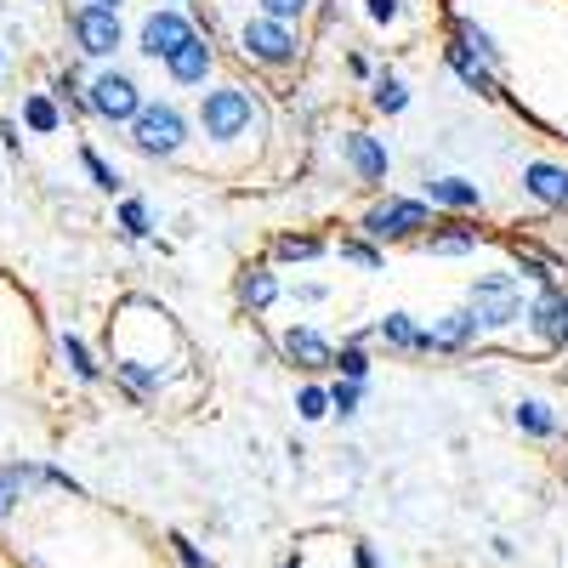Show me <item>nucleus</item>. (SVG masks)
<instances>
[{"mask_svg": "<svg viewBox=\"0 0 568 568\" xmlns=\"http://www.w3.org/2000/svg\"><path fill=\"white\" fill-rule=\"evenodd\" d=\"M23 120H29L34 131H58V109L45 103V98H29V103H23Z\"/></svg>", "mask_w": 568, "mask_h": 568, "instance_id": "obj_34", "label": "nucleus"}, {"mask_svg": "<svg viewBox=\"0 0 568 568\" xmlns=\"http://www.w3.org/2000/svg\"><path fill=\"white\" fill-rule=\"evenodd\" d=\"M69 29H74V40H80L85 58H114L120 40H125L120 12H103V7H80V12L69 18Z\"/></svg>", "mask_w": 568, "mask_h": 568, "instance_id": "obj_8", "label": "nucleus"}, {"mask_svg": "<svg viewBox=\"0 0 568 568\" xmlns=\"http://www.w3.org/2000/svg\"><path fill=\"white\" fill-rule=\"evenodd\" d=\"M63 358L74 364L80 382H98V364H91V353H85V342H80V336H63Z\"/></svg>", "mask_w": 568, "mask_h": 568, "instance_id": "obj_32", "label": "nucleus"}, {"mask_svg": "<svg viewBox=\"0 0 568 568\" xmlns=\"http://www.w3.org/2000/svg\"><path fill=\"white\" fill-rule=\"evenodd\" d=\"M426 200L444 211H484V187L471 176H433L426 182Z\"/></svg>", "mask_w": 568, "mask_h": 568, "instance_id": "obj_15", "label": "nucleus"}, {"mask_svg": "<svg viewBox=\"0 0 568 568\" xmlns=\"http://www.w3.org/2000/svg\"><path fill=\"white\" fill-rule=\"evenodd\" d=\"M529 329L546 342V347H568V291H540L535 302H529Z\"/></svg>", "mask_w": 568, "mask_h": 568, "instance_id": "obj_9", "label": "nucleus"}, {"mask_svg": "<svg viewBox=\"0 0 568 568\" xmlns=\"http://www.w3.org/2000/svg\"><path fill=\"white\" fill-rule=\"evenodd\" d=\"M80 160H85V171H91V182H98V187H103V194H120V187H125V182H120V171H109V160H103L98 149H80Z\"/></svg>", "mask_w": 568, "mask_h": 568, "instance_id": "obj_26", "label": "nucleus"}, {"mask_svg": "<svg viewBox=\"0 0 568 568\" xmlns=\"http://www.w3.org/2000/svg\"><path fill=\"white\" fill-rule=\"evenodd\" d=\"M358 404H364V387L358 382H336V387H329V409H336L342 420H353Z\"/></svg>", "mask_w": 568, "mask_h": 568, "instance_id": "obj_28", "label": "nucleus"}, {"mask_svg": "<svg viewBox=\"0 0 568 568\" xmlns=\"http://www.w3.org/2000/svg\"><path fill=\"white\" fill-rule=\"evenodd\" d=\"M455 45H466V52H471V58H484L489 69H500V45H495V34H489L484 23L455 18Z\"/></svg>", "mask_w": 568, "mask_h": 568, "instance_id": "obj_19", "label": "nucleus"}, {"mask_svg": "<svg viewBox=\"0 0 568 568\" xmlns=\"http://www.w3.org/2000/svg\"><path fill=\"white\" fill-rule=\"evenodd\" d=\"M91 114H103V120H114V125H131V120L142 114V91H136V80L120 74V69L98 74V80H91Z\"/></svg>", "mask_w": 568, "mask_h": 568, "instance_id": "obj_6", "label": "nucleus"}, {"mask_svg": "<svg viewBox=\"0 0 568 568\" xmlns=\"http://www.w3.org/2000/svg\"><path fill=\"white\" fill-rule=\"evenodd\" d=\"M466 307H471V318H478L484 336H495V329H511L517 318H529L517 273H478V278H471V291H466Z\"/></svg>", "mask_w": 568, "mask_h": 568, "instance_id": "obj_1", "label": "nucleus"}, {"mask_svg": "<svg viewBox=\"0 0 568 568\" xmlns=\"http://www.w3.org/2000/svg\"><path fill=\"white\" fill-rule=\"evenodd\" d=\"M364 12H369L375 23H398V18H404V0H364Z\"/></svg>", "mask_w": 568, "mask_h": 568, "instance_id": "obj_35", "label": "nucleus"}, {"mask_svg": "<svg viewBox=\"0 0 568 568\" xmlns=\"http://www.w3.org/2000/svg\"><path fill=\"white\" fill-rule=\"evenodd\" d=\"M420 251L426 256H471V251H478V233H471V227H433L420 240Z\"/></svg>", "mask_w": 568, "mask_h": 568, "instance_id": "obj_18", "label": "nucleus"}, {"mask_svg": "<svg viewBox=\"0 0 568 568\" xmlns=\"http://www.w3.org/2000/svg\"><path fill=\"white\" fill-rule=\"evenodd\" d=\"M273 256H278V262H318V256H324V240H313V233H278Z\"/></svg>", "mask_w": 568, "mask_h": 568, "instance_id": "obj_22", "label": "nucleus"}, {"mask_svg": "<svg viewBox=\"0 0 568 568\" xmlns=\"http://www.w3.org/2000/svg\"><path fill=\"white\" fill-rule=\"evenodd\" d=\"M240 52L251 58V63H262V69H291L296 58H302V40H296V29L291 23H278V18H251L245 29H240Z\"/></svg>", "mask_w": 568, "mask_h": 568, "instance_id": "obj_3", "label": "nucleus"}, {"mask_svg": "<svg viewBox=\"0 0 568 568\" xmlns=\"http://www.w3.org/2000/svg\"><path fill=\"white\" fill-rule=\"evenodd\" d=\"M176 546V557H182V568H211V557H200L194 546H187V540H171Z\"/></svg>", "mask_w": 568, "mask_h": 568, "instance_id": "obj_36", "label": "nucleus"}, {"mask_svg": "<svg viewBox=\"0 0 568 568\" xmlns=\"http://www.w3.org/2000/svg\"><path fill=\"white\" fill-rule=\"evenodd\" d=\"M256 109H251V91L245 85H216L205 91V103H200V125L211 142H240L251 131Z\"/></svg>", "mask_w": 568, "mask_h": 568, "instance_id": "obj_4", "label": "nucleus"}, {"mask_svg": "<svg viewBox=\"0 0 568 568\" xmlns=\"http://www.w3.org/2000/svg\"><path fill=\"white\" fill-rule=\"evenodd\" d=\"M342 262H353V267H364V273H382V267H387V256L375 251V245H364V240H342Z\"/></svg>", "mask_w": 568, "mask_h": 568, "instance_id": "obj_27", "label": "nucleus"}, {"mask_svg": "<svg viewBox=\"0 0 568 568\" xmlns=\"http://www.w3.org/2000/svg\"><path fill=\"white\" fill-rule=\"evenodd\" d=\"M336 369H342V382H358L364 387V375H369V353H364V336H353L342 353H336Z\"/></svg>", "mask_w": 568, "mask_h": 568, "instance_id": "obj_24", "label": "nucleus"}, {"mask_svg": "<svg viewBox=\"0 0 568 568\" xmlns=\"http://www.w3.org/2000/svg\"><path fill=\"white\" fill-rule=\"evenodd\" d=\"M296 409H302V420H324V415H336V409H329V387H302V393H296Z\"/></svg>", "mask_w": 568, "mask_h": 568, "instance_id": "obj_30", "label": "nucleus"}, {"mask_svg": "<svg viewBox=\"0 0 568 568\" xmlns=\"http://www.w3.org/2000/svg\"><path fill=\"white\" fill-rule=\"evenodd\" d=\"M524 187L540 200V205H557L568 211V165H551V160H535L524 165Z\"/></svg>", "mask_w": 568, "mask_h": 568, "instance_id": "obj_14", "label": "nucleus"}, {"mask_svg": "<svg viewBox=\"0 0 568 568\" xmlns=\"http://www.w3.org/2000/svg\"><path fill=\"white\" fill-rule=\"evenodd\" d=\"M187 142V120L176 103H142V114L131 120V149L149 160H171Z\"/></svg>", "mask_w": 568, "mask_h": 568, "instance_id": "obj_2", "label": "nucleus"}, {"mask_svg": "<svg viewBox=\"0 0 568 568\" xmlns=\"http://www.w3.org/2000/svg\"><path fill=\"white\" fill-rule=\"evenodd\" d=\"M182 40H194V23H187L176 7H160V12L142 18V29H136V52H142V58H154V63H165Z\"/></svg>", "mask_w": 568, "mask_h": 568, "instance_id": "obj_7", "label": "nucleus"}, {"mask_svg": "<svg viewBox=\"0 0 568 568\" xmlns=\"http://www.w3.org/2000/svg\"><path fill=\"white\" fill-rule=\"evenodd\" d=\"M369 103L382 109V114H404L409 109V85L398 74H382V80H375V91H369Z\"/></svg>", "mask_w": 568, "mask_h": 568, "instance_id": "obj_23", "label": "nucleus"}, {"mask_svg": "<svg viewBox=\"0 0 568 568\" xmlns=\"http://www.w3.org/2000/svg\"><path fill=\"white\" fill-rule=\"evenodd\" d=\"M444 63H449V69H455L471 91H484V98H495V74H489V63H484V58H471L466 45H444Z\"/></svg>", "mask_w": 568, "mask_h": 568, "instance_id": "obj_17", "label": "nucleus"}, {"mask_svg": "<svg viewBox=\"0 0 568 568\" xmlns=\"http://www.w3.org/2000/svg\"><path fill=\"white\" fill-rule=\"evenodd\" d=\"M120 227H125V240H149V205L125 200V205H120Z\"/></svg>", "mask_w": 568, "mask_h": 568, "instance_id": "obj_31", "label": "nucleus"}, {"mask_svg": "<svg viewBox=\"0 0 568 568\" xmlns=\"http://www.w3.org/2000/svg\"><path fill=\"white\" fill-rule=\"evenodd\" d=\"M511 256H517V273H524V278H535L540 291H551V262H546V256H535V251H524V245H517Z\"/></svg>", "mask_w": 568, "mask_h": 568, "instance_id": "obj_29", "label": "nucleus"}, {"mask_svg": "<svg viewBox=\"0 0 568 568\" xmlns=\"http://www.w3.org/2000/svg\"><path fill=\"white\" fill-rule=\"evenodd\" d=\"M375 336H382L393 353H433V329H420L409 313H387L375 324Z\"/></svg>", "mask_w": 568, "mask_h": 568, "instance_id": "obj_16", "label": "nucleus"}, {"mask_svg": "<svg viewBox=\"0 0 568 568\" xmlns=\"http://www.w3.org/2000/svg\"><path fill=\"white\" fill-rule=\"evenodd\" d=\"M85 7H103V12H120V7H125V0H85Z\"/></svg>", "mask_w": 568, "mask_h": 568, "instance_id": "obj_38", "label": "nucleus"}, {"mask_svg": "<svg viewBox=\"0 0 568 568\" xmlns=\"http://www.w3.org/2000/svg\"><path fill=\"white\" fill-rule=\"evenodd\" d=\"M342 149H347V165H353V176L358 182H387V142L382 136H369V131H347V142H342Z\"/></svg>", "mask_w": 568, "mask_h": 568, "instance_id": "obj_11", "label": "nucleus"}, {"mask_svg": "<svg viewBox=\"0 0 568 568\" xmlns=\"http://www.w3.org/2000/svg\"><path fill=\"white\" fill-rule=\"evenodd\" d=\"M211 63H216V52H211V40H205V34H194V40H182L176 52L165 58V74H171L176 85H205Z\"/></svg>", "mask_w": 568, "mask_h": 568, "instance_id": "obj_12", "label": "nucleus"}, {"mask_svg": "<svg viewBox=\"0 0 568 568\" xmlns=\"http://www.w3.org/2000/svg\"><path fill=\"white\" fill-rule=\"evenodd\" d=\"M256 7H262V18H278V23H296L307 7H313V0H256Z\"/></svg>", "mask_w": 568, "mask_h": 568, "instance_id": "obj_33", "label": "nucleus"}, {"mask_svg": "<svg viewBox=\"0 0 568 568\" xmlns=\"http://www.w3.org/2000/svg\"><path fill=\"white\" fill-rule=\"evenodd\" d=\"M240 302H245V307H273V302H278V278H273L267 262H256V267L240 278Z\"/></svg>", "mask_w": 568, "mask_h": 568, "instance_id": "obj_20", "label": "nucleus"}, {"mask_svg": "<svg viewBox=\"0 0 568 568\" xmlns=\"http://www.w3.org/2000/svg\"><path fill=\"white\" fill-rule=\"evenodd\" d=\"M296 302H324V284H296Z\"/></svg>", "mask_w": 568, "mask_h": 568, "instance_id": "obj_37", "label": "nucleus"}, {"mask_svg": "<svg viewBox=\"0 0 568 568\" xmlns=\"http://www.w3.org/2000/svg\"><path fill=\"white\" fill-rule=\"evenodd\" d=\"M278 347H284V358L302 364V369H336V347H329L313 324H291Z\"/></svg>", "mask_w": 568, "mask_h": 568, "instance_id": "obj_10", "label": "nucleus"}, {"mask_svg": "<svg viewBox=\"0 0 568 568\" xmlns=\"http://www.w3.org/2000/svg\"><path fill=\"white\" fill-rule=\"evenodd\" d=\"M420 227H433V216H426L420 200H382L364 211V233L369 240H420Z\"/></svg>", "mask_w": 568, "mask_h": 568, "instance_id": "obj_5", "label": "nucleus"}, {"mask_svg": "<svg viewBox=\"0 0 568 568\" xmlns=\"http://www.w3.org/2000/svg\"><path fill=\"white\" fill-rule=\"evenodd\" d=\"M114 375H120L131 393H160V375H154V369H142L136 358H114Z\"/></svg>", "mask_w": 568, "mask_h": 568, "instance_id": "obj_25", "label": "nucleus"}, {"mask_svg": "<svg viewBox=\"0 0 568 568\" xmlns=\"http://www.w3.org/2000/svg\"><path fill=\"white\" fill-rule=\"evenodd\" d=\"M478 336L484 329H478V318H471V307H455V313L433 318V353H466Z\"/></svg>", "mask_w": 568, "mask_h": 568, "instance_id": "obj_13", "label": "nucleus"}, {"mask_svg": "<svg viewBox=\"0 0 568 568\" xmlns=\"http://www.w3.org/2000/svg\"><path fill=\"white\" fill-rule=\"evenodd\" d=\"M511 420L524 426L529 438H557V415H551V404H540V398H524L511 409Z\"/></svg>", "mask_w": 568, "mask_h": 568, "instance_id": "obj_21", "label": "nucleus"}]
</instances>
